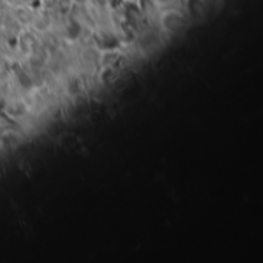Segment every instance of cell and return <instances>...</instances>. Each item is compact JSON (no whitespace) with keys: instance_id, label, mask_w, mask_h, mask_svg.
<instances>
[{"instance_id":"cell-1","label":"cell","mask_w":263,"mask_h":263,"mask_svg":"<svg viewBox=\"0 0 263 263\" xmlns=\"http://www.w3.org/2000/svg\"><path fill=\"white\" fill-rule=\"evenodd\" d=\"M162 23H163V28H165L167 31H174L177 26H180V23H182V16H180L177 11H168V13L163 14Z\"/></svg>"}]
</instances>
